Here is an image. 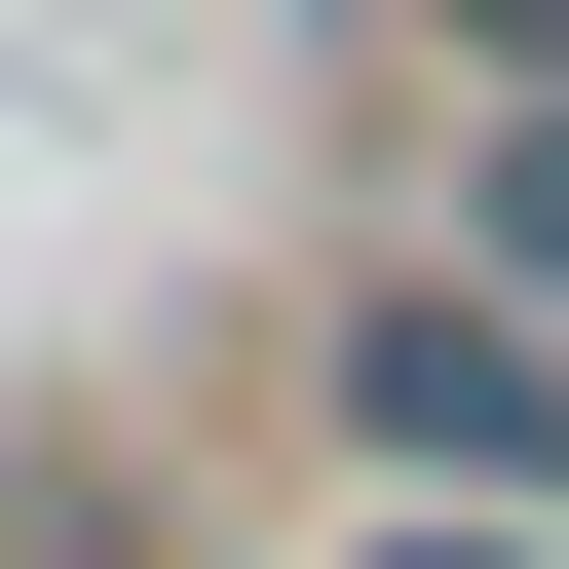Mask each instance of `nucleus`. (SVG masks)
Returning a JSON list of instances; mask_svg holds the SVG:
<instances>
[{
  "mask_svg": "<svg viewBox=\"0 0 569 569\" xmlns=\"http://www.w3.org/2000/svg\"><path fill=\"white\" fill-rule=\"evenodd\" d=\"M456 305H531V342H569V77H531V114L456 152Z\"/></svg>",
  "mask_w": 569,
  "mask_h": 569,
  "instance_id": "f03ea898",
  "label": "nucleus"
},
{
  "mask_svg": "<svg viewBox=\"0 0 569 569\" xmlns=\"http://www.w3.org/2000/svg\"><path fill=\"white\" fill-rule=\"evenodd\" d=\"M380 569H531V531H456V493H418V531H380Z\"/></svg>",
  "mask_w": 569,
  "mask_h": 569,
  "instance_id": "7ed1b4c3",
  "label": "nucleus"
},
{
  "mask_svg": "<svg viewBox=\"0 0 569 569\" xmlns=\"http://www.w3.org/2000/svg\"><path fill=\"white\" fill-rule=\"evenodd\" d=\"M342 418H380V493H456V531H531V493H569V342H531V305H456V266L342 342Z\"/></svg>",
  "mask_w": 569,
  "mask_h": 569,
  "instance_id": "f257e3e1",
  "label": "nucleus"
}]
</instances>
